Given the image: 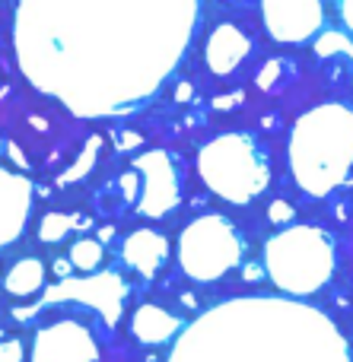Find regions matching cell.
Here are the masks:
<instances>
[{
  "instance_id": "cell-1",
  "label": "cell",
  "mask_w": 353,
  "mask_h": 362,
  "mask_svg": "<svg viewBox=\"0 0 353 362\" xmlns=\"http://www.w3.org/2000/svg\"><path fill=\"white\" fill-rule=\"evenodd\" d=\"M169 362H353L318 308L287 299H236L185 327Z\"/></svg>"
},
{
  "instance_id": "cell-2",
  "label": "cell",
  "mask_w": 353,
  "mask_h": 362,
  "mask_svg": "<svg viewBox=\"0 0 353 362\" xmlns=\"http://www.w3.org/2000/svg\"><path fill=\"white\" fill-rule=\"evenodd\" d=\"M267 274L284 293L309 296L328 283L335 270V251H331L328 235L318 229L299 226V229L280 232L277 238L267 242L265 251Z\"/></svg>"
},
{
  "instance_id": "cell-3",
  "label": "cell",
  "mask_w": 353,
  "mask_h": 362,
  "mask_svg": "<svg viewBox=\"0 0 353 362\" xmlns=\"http://www.w3.org/2000/svg\"><path fill=\"white\" fill-rule=\"evenodd\" d=\"M201 175L214 191L226 194V200L242 204L265 187L267 169L252 140L242 134H226L201 153Z\"/></svg>"
},
{
  "instance_id": "cell-4",
  "label": "cell",
  "mask_w": 353,
  "mask_h": 362,
  "mask_svg": "<svg viewBox=\"0 0 353 362\" xmlns=\"http://www.w3.org/2000/svg\"><path fill=\"white\" fill-rule=\"evenodd\" d=\"M239 255L242 242L229 219L223 216L197 219L182 232V242H178V261L191 280H216L233 264H239Z\"/></svg>"
},
{
  "instance_id": "cell-5",
  "label": "cell",
  "mask_w": 353,
  "mask_h": 362,
  "mask_svg": "<svg viewBox=\"0 0 353 362\" xmlns=\"http://www.w3.org/2000/svg\"><path fill=\"white\" fill-rule=\"evenodd\" d=\"M99 346L93 334L76 321H57L35 334L32 340V362H96Z\"/></svg>"
},
{
  "instance_id": "cell-6",
  "label": "cell",
  "mask_w": 353,
  "mask_h": 362,
  "mask_svg": "<svg viewBox=\"0 0 353 362\" xmlns=\"http://www.w3.org/2000/svg\"><path fill=\"white\" fill-rule=\"evenodd\" d=\"M64 299H76L96 305L108 327L118 321L121 315V299H125V283L115 274H96V276H83V280H61L57 286H51L45 293V302H64Z\"/></svg>"
},
{
  "instance_id": "cell-7",
  "label": "cell",
  "mask_w": 353,
  "mask_h": 362,
  "mask_svg": "<svg viewBox=\"0 0 353 362\" xmlns=\"http://www.w3.org/2000/svg\"><path fill=\"white\" fill-rule=\"evenodd\" d=\"M140 178H144V194H140V213L146 216H163L166 210L178 204V175L172 169V159L166 153L153 150L137 159Z\"/></svg>"
},
{
  "instance_id": "cell-8",
  "label": "cell",
  "mask_w": 353,
  "mask_h": 362,
  "mask_svg": "<svg viewBox=\"0 0 353 362\" xmlns=\"http://www.w3.org/2000/svg\"><path fill=\"white\" fill-rule=\"evenodd\" d=\"M265 19L271 35L280 42H299L322 23L318 0H265Z\"/></svg>"
},
{
  "instance_id": "cell-9",
  "label": "cell",
  "mask_w": 353,
  "mask_h": 362,
  "mask_svg": "<svg viewBox=\"0 0 353 362\" xmlns=\"http://www.w3.org/2000/svg\"><path fill=\"white\" fill-rule=\"evenodd\" d=\"M32 206V185L25 175L0 165V248L10 245L23 232L25 216Z\"/></svg>"
},
{
  "instance_id": "cell-10",
  "label": "cell",
  "mask_w": 353,
  "mask_h": 362,
  "mask_svg": "<svg viewBox=\"0 0 353 362\" xmlns=\"http://www.w3.org/2000/svg\"><path fill=\"white\" fill-rule=\"evenodd\" d=\"M121 255H125V261L131 264L137 274L153 276L166 264V257H169V245L153 229H140L125 238V251H121Z\"/></svg>"
},
{
  "instance_id": "cell-11",
  "label": "cell",
  "mask_w": 353,
  "mask_h": 362,
  "mask_svg": "<svg viewBox=\"0 0 353 362\" xmlns=\"http://www.w3.org/2000/svg\"><path fill=\"white\" fill-rule=\"evenodd\" d=\"M248 54V38L233 25H220L207 42V64L214 74H229Z\"/></svg>"
},
{
  "instance_id": "cell-12",
  "label": "cell",
  "mask_w": 353,
  "mask_h": 362,
  "mask_svg": "<svg viewBox=\"0 0 353 362\" xmlns=\"http://www.w3.org/2000/svg\"><path fill=\"white\" fill-rule=\"evenodd\" d=\"M131 331L140 344H166L182 331V321L159 305H140L131 318Z\"/></svg>"
},
{
  "instance_id": "cell-13",
  "label": "cell",
  "mask_w": 353,
  "mask_h": 362,
  "mask_svg": "<svg viewBox=\"0 0 353 362\" xmlns=\"http://www.w3.org/2000/svg\"><path fill=\"white\" fill-rule=\"evenodd\" d=\"M4 286H6V293L16 296V299L35 296L38 289L45 286V264L38 261V257H23V261H16L10 267Z\"/></svg>"
},
{
  "instance_id": "cell-14",
  "label": "cell",
  "mask_w": 353,
  "mask_h": 362,
  "mask_svg": "<svg viewBox=\"0 0 353 362\" xmlns=\"http://www.w3.org/2000/svg\"><path fill=\"white\" fill-rule=\"evenodd\" d=\"M102 257H105V251H102V242H96V238H80L70 248V264L76 270H83V274H93L102 264Z\"/></svg>"
},
{
  "instance_id": "cell-15",
  "label": "cell",
  "mask_w": 353,
  "mask_h": 362,
  "mask_svg": "<svg viewBox=\"0 0 353 362\" xmlns=\"http://www.w3.org/2000/svg\"><path fill=\"white\" fill-rule=\"evenodd\" d=\"M74 216H67V213H45L42 223H38V238L48 245L61 242V238H67V232L74 229Z\"/></svg>"
},
{
  "instance_id": "cell-16",
  "label": "cell",
  "mask_w": 353,
  "mask_h": 362,
  "mask_svg": "<svg viewBox=\"0 0 353 362\" xmlns=\"http://www.w3.org/2000/svg\"><path fill=\"white\" fill-rule=\"evenodd\" d=\"M96 153H99V137H93V140H89V144H86V150H83V156L76 159V163L70 165L67 172H61V178H57V185H70V181H76V178H83V175H86V169L96 163Z\"/></svg>"
},
{
  "instance_id": "cell-17",
  "label": "cell",
  "mask_w": 353,
  "mask_h": 362,
  "mask_svg": "<svg viewBox=\"0 0 353 362\" xmlns=\"http://www.w3.org/2000/svg\"><path fill=\"white\" fill-rule=\"evenodd\" d=\"M0 362H23V344L19 340H0Z\"/></svg>"
},
{
  "instance_id": "cell-18",
  "label": "cell",
  "mask_w": 353,
  "mask_h": 362,
  "mask_svg": "<svg viewBox=\"0 0 353 362\" xmlns=\"http://www.w3.org/2000/svg\"><path fill=\"white\" fill-rule=\"evenodd\" d=\"M267 216H271V223H290V219H293V206L284 204V200H274L271 210H267Z\"/></svg>"
},
{
  "instance_id": "cell-19",
  "label": "cell",
  "mask_w": 353,
  "mask_h": 362,
  "mask_svg": "<svg viewBox=\"0 0 353 362\" xmlns=\"http://www.w3.org/2000/svg\"><path fill=\"white\" fill-rule=\"evenodd\" d=\"M121 191H125V200L137 197V172H125L121 175Z\"/></svg>"
},
{
  "instance_id": "cell-20",
  "label": "cell",
  "mask_w": 353,
  "mask_h": 362,
  "mask_svg": "<svg viewBox=\"0 0 353 362\" xmlns=\"http://www.w3.org/2000/svg\"><path fill=\"white\" fill-rule=\"evenodd\" d=\"M70 270H74V264L70 261H64V257L61 261H54V274L61 276V280H70Z\"/></svg>"
},
{
  "instance_id": "cell-21",
  "label": "cell",
  "mask_w": 353,
  "mask_h": 362,
  "mask_svg": "<svg viewBox=\"0 0 353 362\" xmlns=\"http://www.w3.org/2000/svg\"><path fill=\"white\" fill-rule=\"evenodd\" d=\"M188 95H191V86H188V83H185V86H178V99H188Z\"/></svg>"
}]
</instances>
